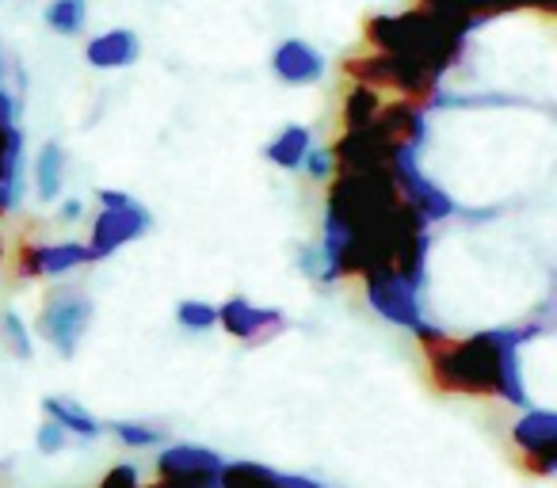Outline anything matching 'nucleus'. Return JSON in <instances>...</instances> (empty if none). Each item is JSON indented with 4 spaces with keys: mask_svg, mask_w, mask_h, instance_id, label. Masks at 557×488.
Masks as SVG:
<instances>
[{
    "mask_svg": "<svg viewBox=\"0 0 557 488\" xmlns=\"http://www.w3.org/2000/svg\"><path fill=\"white\" fill-rule=\"evenodd\" d=\"M546 325L488 328L473 336H450L443 328L420 325L417 340L424 351L428 374L435 389L450 397H504L511 404H527L519 378V343L531 340Z\"/></svg>",
    "mask_w": 557,
    "mask_h": 488,
    "instance_id": "f257e3e1",
    "label": "nucleus"
},
{
    "mask_svg": "<svg viewBox=\"0 0 557 488\" xmlns=\"http://www.w3.org/2000/svg\"><path fill=\"white\" fill-rule=\"evenodd\" d=\"M363 39L371 50H382V54H401L412 58V62L428 65L443 77L450 65L462 58L466 39L458 32H450L447 24H440L428 12L412 9V12H397V16H374L367 20Z\"/></svg>",
    "mask_w": 557,
    "mask_h": 488,
    "instance_id": "f03ea898",
    "label": "nucleus"
},
{
    "mask_svg": "<svg viewBox=\"0 0 557 488\" xmlns=\"http://www.w3.org/2000/svg\"><path fill=\"white\" fill-rule=\"evenodd\" d=\"M344 73H348L351 85H367L374 92H394L397 100H409V103H432L440 96V80H443L428 65L401 54H382V50L348 58Z\"/></svg>",
    "mask_w": 557,
    "mask_h": 488,
    "instance_id": "7ed1b4c3",
    "label": "nucleus"
},
{
    "mask_svg": "<svg viewBox=\"0 0 557 488\" xmlns=\"http://www.w3.org/2000/svg\"><path fill=\"white\" fill-rule=\"evenodd\" d=\"M153 217L138 199L123 191H100V214L92 222V237H88V260H108L115 256L123 245L138 240L141 233H149Z\"/></svg>",
    "mask_w": 557,
    "mask_h": 488,
    "instance_id": "20e7f679",
    "label": "nucleus"
},
{
    "mask_svg": "<svg viewBox=\"0 0 557 488\" xmlns=\"http://www.w3.org/2000/svg\"><path fill=\"white\" fill-rule=\"evenodd\" d=\"M359 279H363L367 302H371V310L379 313V317H386L389 325H397V328H409V333H417V328L424 325V317H420V287H424V283L409 279V275H401V272H389V267L367 272V275H359Z\"/></svg>",
    "mask_w": 557,
    "mask_h": 488,
    "instance_id": "39448f33",
    "label": "nucleus"
},
{
    "mask_svg": "<svg viewBox=\"0 0 557 488\" xmlns=\"http://www.w3.org/2000/svg\"><path fill=\"white\" fill-rule=\"evenodd\" d=\"M222 454L210 447H191V442H176V447L161 450L157 458V485L161 488H222Z\"/></svg>",
    "mask_w": 557,
    "mask_h": 488,
    "instance_id": "423d86ee",
    "label": "nucleus"
},
{
    "mask_svg": "<svg viewBox=\"0 0 557 488\" xmlns=\"http://www.w3.org/2000/svg\"><path fill=\"white\" fill-rule=\"evenodd\" d=\"M389 176H394L401 199L409 202V207L417 210V214L424 217L428 225H432V222H447V217L455 214V199H450V195L443 191L440 184H432V179L420 172L417 149H397L394 161H389Z\"/></svg>",
    "mask_w": 557,
    "mask_h": 488,
    "instance_id": "0eeeda50",
    "label": "nucleus"
},
{
    "mask_svg": "<svg viewBox=\"0 0 557 488\" xmlns=\"http://www.w3.org/2000/svg\"><path fill=\"white\" fill-rule=\"evenodd\" d=\"M511 442L527 473L554 477L557 470V416L549 409H527L519 424L511 427Z\"/></svg>",
    "mask_w": 557,
    "mask_h": 488,
    "instance_id": "6e6552de",
    "label": "nucleus"
},
{
    "mask_svg": "<svg viewBox=\"0 0 557 488\" xmlns=\"http://www.w3.org/2000/svg\"><path fill=\"white\" fill-rule=\"evenodd\" d=\"M92 325V302L85 295H54L39 313V328L62 359L77 355L81 336Z\"/></svg>",
    "mask_w": 557,
    "mask_h": 488,
    "instance_id": "1a4fd4ad",
    "label": "nucleus"
},
{
    "mask_svg": "<svg viewBox=\"0 0 557 488\" xmlns=\"http://www.w3.org/2000/svg\"><path fill=\"white\" fill-rule=\"evenodd\" d=\"M417 9L428 12V16H435L440 24H447L450 32H458L466 39L473 27L488 24V20H496V16H508V12L527 9V0H417Z\"/></svg>",
    "mask_w": 557,
    "mask_h": 488,
    "instance_id": "9d476101",
    "label": "nucleus"
},
{
    "mask_svg": "<svg viewBox=\"0 0 557 488\" xmlns=\"http://www.w3.org/2000/svg\"><path fill=\"white\" fill-rule=\"evenodd\" d=\"M218 313V325L240 343H260V340H271L287 328V317L278 310H263V305H252L248 298H230V302L214 305Z\"/></svg>",
    "mask_w": 557,
    "mask_h": 488,
    "instance_id": "9b49d317",
    "label": "nucleus"
},
{
    "mask_svg": "<svg viewBox=\"0 0 557 488\" xmlns=\"http://www.w3.org/2000/svg\"><path fill=\"white\" fill-rule=\"evenodd\" d=\"M92 264L88 249L77 240H58V245H20L16 275L20 279H39V275H70L77 267Z\"/></svg>",
    "mask_w": 557,
    "mask_h": 488,
    "instance_id": "f8f14e48",
    "label": "nucleus"
},
{
    "mask_svg": "<svg viewBox=\"0 0 557 488\" xmlns=\"http://www.w3.org/2000/svg\"><path fill=\"white\" fill-rule=\"evenodd\" d=\"M271 70L283 85H313V80L325 73V58L302 39L278 42L275 54H271Z\"/></svg>",
    "mask_w": 557,
    "mask_h": 488,
    "instance_id": "ddd939ff",
    "label": "nucleus"
},
{
    "mask_svg": "<svg viewBox=\"0 0 557 488\" xmlns=\"http://www.w3.org/2000/svg\"><path fill=\"white\" fill-rule=\"evenodd\" d=\"M141 54V42L134 32L126 27H115V32L96 35L92 42L85 47V58L92 70H123V65H134Z\"/></svg>",
    "mask_w": 557,
    "mask_h": 488,
    "instance_id": "4468645a",
    "label": "nucleus"
},
{
    "mask_svg": "<svg viewBox=\"0 0 557 488\" xmlns=\"http://www.w3.org/2000/svg\"><path fill=\"white\" fill-rule=\"evenodd\" d=\"M222 488H325L310 477H295V473H275L252 462H233L222 470Z\"/></svg>",
    "mask_w": 557,
    "mask_h": 488,
    "instance_id": "2eb2a0df",
    "label": "nucleus"
},
{
    "mask_svg": "<svg viewBox=\"0 0 557 488\" xmlns=\"http://www.w3.org/2000/svg\"><path fill=\"white\" fill-rule=\"evenodd\" d=\"M310 149H313V134L306 130V126H283V130L268 141L263 157H268L275 168L295 172V168H302V161H306V153H310Z\"/></svg>",
    "mask_w": 557,
    "mask_h": 488,
    "instance_id": "dca6fc26",
    "label": "nucleus"
},
{
    "mask_svg": "<svg viewBox=\"0 0 557 488\" xmlns=\"http://www.w3.org/2000/svg\"><path fill=\"white\" fill-rule=\"evenodd\" d=\"M62 179H65V153L58 141H47L39 149V161H35V195H39V202H54L58 191H62Z\"/></svg>",
    "mask_w": 557,
    "mask_h": 488,
    "instance_id": "f3484780",
    "label": "nucleus"
},
{
    "mask_svg": "<svg viewBox=\"0 0 557 488\" xmlns=\"http://www.w3.org/2000/svg\"><path fill=\"white\" fill-rule=\"evenodd\" d=\"M42 409H47V416L54 420L62 431H73V435H81V439H96V435H100V424H96L92 412H85L81 404L65 401V397H47Z\"/></svg>",
    "mask_w": 557,
    "mask_h": 488,
    "instance_id": "a211bd4d",
    "label": "nucleus"
},
{
    "mask_svg": "<svg viewBox=\"0 0 557 488\" xmlns=\"http://www.w3.org/2000/svg\"><path fill=\"white\" fill-rule=\"evenodd\" d=\"M382 103H386L382 92H374V88H367V85H351L348 96H344V130L367 126L374 115H379Z\"/></svg>",
    "mask_w": 557,
    "mask_h": 488,
    "instance_id": "6ab92c4d",
    "label": "nucleus"
},
{
    "mask_svg": "<svg viewBox=\"0 0 557 488\" xmlns=\"http://www.w3.org/2000/svg\"><path fill=\"white\" fill-rule=\"evenodd\" d=\"M88 20V4L85 0H50L47 9V27L58 35H77Z\"/></svg>",
    "mask_w": 557,
    "mask_h": 488,
    "instance_id": "aec40b11",
    "label": "nucleus"
},
{
    "mask_svg": "<svg viewBox=\"0 0 557 488\" xmlns=\"http://www.w3.org/2000/svg\"><path fill=\"white\" fill-rule=\"evenodd\" d=\"M0 333H4V343H9L20 359H32V336H27V325L16 310L0 313Z\"/></svg>",
    "mask_w": 557,
    "mask_h": 488,
    "instance_id": "412c9836",
    "label": "nucleus"
},
{
    "mask_svg": "<svg viewBox=\"0 0 557 488\" xmlns=\"http://www.w3.org/2000/svg\"><path fill=\"white\" fill-rule=\"evenodd\" d=\"M176 321L187 333H207V328L218 325V313H214V305H207V302H180Z\"/></svg>",
    "mask_w": 557,
    "mask_h": 488,
    "instance_id": "4be33fe9",
    "label": "nucleus"
},
{
    "mask_svg": "<svg viewBox=\"0 0 557 488\" xmlns=\"http://www.w3.org/2000/svg\"><path fill=\"white\" fill-rule=\"evenodd\" d=\"M115 435L126 447H157L164 439L161 427H146V424H115Z\"/></svg>",
    "mask_w": 557,
    "mask_h": 488,
    "instance_id": "5701e85b",
    "label": "nucleus"
},
{
    "mask_svg": "<svg viewBox=\"0 0 557 488\" xmlns=\"http://www.w3.org/2000/svg\"><path fill=\"white\" fill-rule=\"evenodd\" d=\"M65 439H70V431H62L54 420H47V424L39 427V435H35V442H39L42 454H58V450L65 447Z\"/></svg>",
    "mask_w": 557,
    "mask_h": 488,
    "instance_id": "b1692460",
    "label": "nucleus"
},
{
    "mask_svg": "<svg viewBox=\"0 0 557 488\" xmlns=\"http://www.w3.org/2000/svg\"><path fill=\"white\" fill-rule=\"evenodd\" d=\"M302 168L310 172L313 179H333V157H329V149H310L306 153V161H302Z\"/></svg>",
    "mask_w": 557,
    "mask_h": 488,
    "instance_id": "393cba45",
    "label": "nucleus"
},
{
    "mask_svg": "<svg viewBox=\"0 0 557 488\" xmlns=\"http://www.w3.org/2000/svg\"><path fill=\"white\" fill-rule=\"evenodd\" d=\"M298 267H302V275H310V279H321V272H325L321 249H313V245H302V249H298Z\"/></svg>",
    "mask_w": 557,
    "mask_h": 488,
    "instance_id": "a878e982",
    "label": "nucleus"
},
{
    "mask_svg": "<svg viewBox=\"0 0 557 488\" xmlns=\"http://www.w3.org/2000/svg\"><path fill=\"white\" fill-rule=\"evenodd\" d=\"M100 488H141V485H138V473H134V465H115V470L100 480Z\"/></svg>",
    "mask_w": 557,
    "mask_h": 488,
    "instance_id": "bb28decb",
    "label": "nucleus"
},
{
    "mask_svg": "<svg viewBox=\"0 0 557 488\" xmlns=\"http://www.w3.org/2000/svg\"><path fill=\"white\" fill-rule=\"evenodd\" d=\"M527 9H539V12H546V16H554L557 0H527Z\"/></svg>",
    "mask_w": 557,
    "mask_h": 488,
    "instance_id": "cd10ccee",
    "label": "nucleus"
},
{
    "mask_svg": "<svg viewBox=\"0 0 557 488\" xmlns=\"http://www.w3.org/2000/svg\"><path fill=\"white\" fill-rule=\"evenodd\" d=\"M77 214H81V199L62 202V217H77Z\"/></svg>",
    "mask_w": 557,
    "mask_h": 488,
    "instance_id": "c85d7f7f",
    "label": "nucleus"
},
{
    "mask_svg": "<svg viewBox=\"0 0 557 488\" xmlns=\"http://www.w3.org/2000/svg\"><path fill=\"white\" fill-rule=\"evenodd\" d=\"M0 264H4V237H0Z\"/></svg>",
    "mask_w": 557,
    "mask_h": 488,
    "instance_id": "c756f323",
    "label": "nucleus"
},
{
    "mask_svg": "<svg viewBox=\"0 0 557 488\" xmlns=\"http://www.w3.org/2000/svg\"><path fill=\"white\" fill-rule=\"evenodd\" d=\"M4 210H9V207H4V191H0V214H4Z\"/></svg>",
    "mask_w": 557,
    "mask_h": 488,
    "instance_id": "7c9ffc66",
    "label": "nucleus"
}]
</instances>
